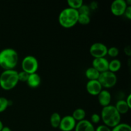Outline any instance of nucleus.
Returning a JSON list of instances; mask_svg holds the SVG:
<instances>
[{"label":"nucleus","mask_w":131,"mask_h":131,"mask_svg":"<svg viewBox=\"0 0 131 131\" xmlns=\"http://www.w3.org/2000/svg\"><path fill=\"white\" fill-rule=\"evenodd\" d=\"M19 55L12 48H5L0 51V67L4 70H12L17 65Z\"/></svg>","instance_id":"1"},{"label":"nucleus","mask_w":131,"mask_h":131,"mask_svg":"<svg viewBox=\"0 0 131 131\" xmlns=\"http://www.w3.org/2000/svg\"><path fill=\"white\" fill-rule=\"evenodd\" d=\"M101 118L104 125L111 129L120 124L121 121V115L118 112L115 106L110 104L102 107Z\"/></svg>","instance_id":"2"},{"label":"nucleus","mask_w":131,"mask_h":131,"mask_svg":"<svg viewBox=\"0 0 131 131\" xmlns=\"http://www.w3.org/2000/svg\"><path fill=\"white\" fill-rule=\"evenodd\" d=\"M79 13L78 10L67 7L60 12L58 21L60 25L65 28H70L78 23Z\"/></svg>","instance_id":"3"},{"label":"nucleus","mask_w":131,"mask_h":131,"mask_svg":"<svg viewBox=\"0 0 131 131\" xmlns=\"http://www.w3.org/2000/svg\"><path fill=\"white\" fill-rule=\"evenodd\" d=\"M18 82V72L14 69L4 70L0 75V86L5 90L15 88Z\"/></svg>","instance_id":"4"},{"label":"nucleus","mask_w":131,"mask_h":131,"mask_svg":"<svg viewBox=\"0 0 131 131\" xmlns=\"http://www.w3.org/2000/svg\"><path fill=\"white\" fill-rule=\"evenodd\" d=\"M102 88H110L113 87L117 83V76L116 74L110 70L100 73L98 79Z\"/></svg>","instance_id":"5"},{"label":"nucleus","mask_w":131,"mask_h":131,"mask_svg":"<svg viewBox=\"0 0 131 131\" xmlns=\"http://www.w3.org/2000/svg\"><path fill=\"white\" fill-rule=\"evenodd\" d=\"M23 71L31 74L37 72L38 69V61L37 59L32 55H28L23 58L21 62Z\"/></svg>","instance_id":"6"},{"label":"nucleus","mask_w":131,"mask_h":131,"mask_svg":"<svg viewBox=\"0 0 131 131\" xmlns=\"http://www.w3.org/2000/svg\"><path fill=\"white\" fill-rule=\"evenodd\" d=\"M90 53L94 58L105 57L107 53V47L104 43L95 42L90 47Z\"/></svg>","instance_id":"7"},{"label":"nucleus","mask_w":131,"mask_h":131,"mask_svg":"<svg viewBox=\"0 0 131 131\" xmlns=\"http://www.w3.org/2000/svg\"><path fill=\"white\" fill-rule=\"evenodd\" d=\"M127 6L125 0H114L111 5V11L113 15L120 16L124 15Z\"/></svg>","instance_id":"8"},{"label":"nucleus","mask_w":131,"mask_h":131,"mask_svg":"<svg viewBox=\"0 0 131 131\" xmlns=\"http://www.w3.org/2000/svg\"><path fill=\"white\" fill-rule=\"evenodd\" d=\"M76 123L72 115H66L61 118L58 128L61 131H72L75 128Z\"/></svg>","instance_id":"9"},{"label":"nucleus","mask_w":131,"mask_h":131,"mask_svg":"<svg viewBox=\"0 0 131 131\" xmlns=\"http://www.w3.org/2000/svg\"><path fill=\"white\" fill-rule=\"evenodd\" d=\"M109 61L105 57L94 58L92 61V67L100 73L108 70Z\"/></svg>","instance_id":"10"},{"label":"nucleus","mask_w":131,"mask_h":131,"mask_svg":"<svg viewBox=\"0 0 131 131\" xmlns=\"http://www.w3.org/2000/svg\"><path fill=\"white\" fill-rule=\"evenodd\" d=\"M86 90L92 95H98L102 90V87L98 80H89L86 85Z\"/></svg>","instance_id":"11"},{"label":"nucleus","mask_w":131,"mask_h":131,"mask_svg":"<svg viewBox=\"0 0 131 131\" xmlns=\"http://www.w3.org/2000/svg\"><path fill=\"white\" fill-rule=\"evenodd\" d=\"M75 131H95V128L90 121L84 119L76 123Z\"/></svg>","instance_id":"12"},{"label":"nucleus","mask_w":131,"mask_h":131,"mask_svg":"<svg viewBox=\"0 0 131 131\" xmlns=\"http://www.w3.org/2000/svg\"><path fill=\"white\" fill-rule=\"evenodd\" d=\"M98 101L102 107L109 106L111 101V93L106 90H102L98 94Z\"/></svg>","instance_id":"13"},{"label":"nucleus","mask_w":131,"mask_h":131,"mask_svg":"<svg viewBox=\"0 0 131 131\" xmlns=\"http://www.w3.org/2000/svg\"><path fill=\"white\" fill-rule=\"evenodd\" d=\"M27 84L31 88H37L40 84L41 78L37 72L29 74V77L26 81Z\"/></svg>","instance_id":"14"},{"label":"nucleus","mask_w":131,"mask_h":131,"mask_svg":"<svg viewBox=\"0 0 131 131\" xmlns=\"http://www.w3.org/2000/svg\"><path fill=\"white\" fill-rule=\"evenodd\" d=\"M115 108L120 115H124L127 113L129 110V107L126 103L125 100H119L116 102L115 106Z\"/></svg>","instance_id":"15"},{"label":"nucleus","mask_w":131,"mask_h":131,"mask_svg":"<svg viewBox=\"0 0 131 131\" xmlns=\"http://www.w3.org/2000/svg\"><path fill=\"white\" fill-rule=\"evenodd\" d=\"M100 72L93 67L88 68L85 71V75L88 80H97L99 77Z\"/></svg>","instance_id":"16"},{"label":"nucleus","mask_w":131,"mask_h":131,"mask_svg":"<svg viewBox=\"0 0 131 131\" xmlns=\"http://www.w3.org/2000/svg\"><path fill=\"white\" fill-rule=\"evenodd\" d=\"M122 67L121 61L118 59H113L111 61H109L108 70L115 73L118 71Z\"/></svg>","instance_id":"17"},{"label":"nucleus","mask_w":131,"mask_h":131,"mask_svg":"<svg viewBox=\"0 0 131 131\" xmlns=\"http://www.w3.org/2000/svg\"><path fill=\"white\" fill-rule=\"evenodd\" d=\"M74 120L75 121H81L84 119H85L86 116V111L83 108H77L73 112L72 115Z\"/></svg>","instance_id":"18"},{"label":"nucleus","mask_w":131,"mask_h":131,"mask_svg":"<svg viewBox=\"0 0 131 131\" xmlns=\"http://www.w3.org/2000/svg\"><path fill=\"white\" fill-rule=\"evenodd\" d=\"M61 115L57 112H54L51 115L50 124L53 128H58L61 122Z\"/></svg>","instance_id":"19"},{"label":"nucleus","mask_w":131,"mask_h":131,"mask_svg":"<svg viewBox=\"0 0 131 131\" xmlns=\"http://www.w3.org/2000/svg\"><path fill=\"white\" fill-rule=\"evenodd\" d=\"M111 131H131L130 125L125 123H120L111 129Z\"/></svg>","instance_id":"20"},{"label":"nucleus","mask_w":131,"mask_h":131,"mask_svg":"<svg viewBox=\"0 0 131 131\" xmlns=\"http://www.w3.org/2000/svg\"><path fill=\"white\" fill-rule=\"evenodd\" d=\"M67 4L69 7L78 10L83 5V0H68Z\"/></svg>","instance_id":"21"},{"label":"nucleus","mask_w":131,"mask_h":131,"mask_svg":"<svg viewBox=\"0 0 131 131\" xmlns=\"http://www.w3.org/2000/svg\"><path fill=\"white\" fill-rule=\"evenodd\" d=\"M90 22V17L88 15H83V14H79L78 23L83 25H86L89 24Z\"/></svg>","instance_id":"22"},{"label":"nucleus","mask_w":131,"mask_h":131,"mask_svg":"<svg viewBox=\"0 0 131 131\" xmlns=\"http://www.w3.org/2000/svg\"><path fill=\"white\" fill-rule=\"evenodd\" d=\"M9 106V100L4 97H0V113L3 112Z\"/></svg>","instance_id":"23"},{"label":"nucleus","mask_w":131,"mask_h":131,"mask_svg":"<svg viewBox=\"0 0 131 131\" xmlns=\"http://www.w3.org/2000/svg\"><path fill=\"white\" fill-rule=\"evenodd\" d=\"M79 14H83V15H90V8L89 6L86 5H84L83 4L80 8L78 10Z\"/></svg>","instance_id":"24"},{"label":"nucleus","mask_w":131,"mask_h":131,"mask_svg":"<svg viewBox=\"0 0 131 131\" xmlns=\"http://www.w3.org/2000/svg\"><path fill=\"white\" fill-rule=\"evenodd\" d=\"M119 54V50L116 47L113 46V47L107 48V54H109L110 56L113 58H115Z\"/></svg>","instance_id":"25"},{"label":"nucleus","mask_w":131,"mask_h":131,"mask_svg":"<svg viewBox=\"0 0 131 131\" xmlns=\"http://www.w3.org/2000/svg\"><path fill=\"white\" fill-rule=\"evenodd\" d=\"M29 77V74L24 71H20L18 72V79L19 81L26 82Z\"/></svg>","instance_id":"26"},{"label":"nucleus","mask_w":131,"mask_h":131,"mask_svg":"<svg viewBox=\"0 0 131 131\" xmlns=\"http://www.w3.org/2000/svg\"><path fill=\"white\" fill-rule=\"evenodd\" d=\"M101 118L98 113H93L91 116V122L92 124H98L101 121Z\"/></svg>","instance_id":"27"},{"label":"nucleus","mask_w":131,"mask_h":131,"mask_svg":"<svg viewBox=\"0 0 131 131\" xmlns=\"http://www.w3.org/2000/svg\"><path fill=\"white\" fill-rule=\"evenodd\" d=\"M95 131H111V129L106 125H100L95 129Z\"/></svg>","instance_id":"28"},{"label":"nucleus","mask_w":131,"mask_h":131,"mask_svg":"<svg viewBox=\"0 0 131 131\" xmlns=\"http://www.w3.org/2000/svg\"><path fill=\"white\" fill-rule=\"evenodd\" d=\"M124 15H125V17H126L128 19H129V20L131 19V6L130 5L127 6L125 12H124Z\"/></svg>","instance_id":"29"},{"label":"nucleus","mask_w":131,"mask_h":131,"mask_svg":"<svg viewBox=\"0 0 131 131\" xmlns=\"http://www.w3.org/2000/svg\"><path fill=\"white\" fill-rule=\"evenodd\" d=\"M124 52L128 56H130L131 55V49L130 46H127L124 47Z\"/></svg>","instance_id":"30"},{"label":"nucleus","mask_w":131,"mask_h":131,"mask_svg":"<svg viewBox=\"0 0 131 131\" xmlns=\"http://www.w3.org/2000/svg\"><path fill=\"white\" fill-rule=\"evenodd\" d=\"M130 99H131V94H129L128 96L127 97L126 100H125L126 103L127 104L128 106L129 107V108H131V102H130Z\"/></svg>","instance_id":"31"},{"label":"nucleus","mask_w":131,"mask_h":131,"mask_svg":"<svg viewBox=\"0 0 131 131\" xmlns=\"http://www.w3.org/2000/svg\"><path fill=\"white\" fill-rule=\"evenodd\" d=\"M89 7H90V8L93 9V10L97 8V3L95 2V1H93V2L91 3V4H90V5Z\"/></svg>","instance_id":"32"},{"label":"nucleus","mask_w":131,"mask_h":131,"mask_svg":"<svg viewBox=\"0 0 131 131\" xmlns=\"http://www.w3.org/2000/svg\"><path fill=\"white\" fill-rule=\"evenodd\" d=\"M1 131H12V130L11 129H10V127H8L4 126L3 127L2 130Z\"/></svg>","instance_id":"33"},{"label":"nucleus","mask_w":131,"mask_h":131,"mask_svg":"<svg viewBox=\"0 0 131 131\" xmlns=\"http://www.w3.org/2000/svg\"><path fill=\"white\" fill-rule=\"evenodd\" d=\"M3 127L4 126H3V122L1 121V120H0V131L2 130V129Z\"/></svg>","instance_id":"34"}]
</instances>
